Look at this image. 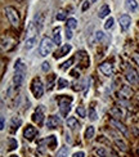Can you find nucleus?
<instances>
[{
	"label": "nucleus",
	"mask_w": 139,
	"mask_h": 157,
	"mask_svg": "<svg viewBox=\"0 0 139 157\" xmlns=\"http://www.w3.org/2000/svg\"><path fill=\"white\" fill-rule=\"evenodd\" d=\"M53 46H54V41H52L49 37H44L40 42L39 46V52H40L41 57H46L48 54H50L53 50Z\"/></svg>",
	"instance_id": "f257e3e1"
},
{
	"label": "nucleus",
	"mask_w": 139,
	"mask_h": 157,
	"mask_svg": "<svg viewBox=\"0 0 139 157\" xmlns=\"http://www.w3.org/2000/svg\"><path fill=\"white\" fill-rule=\"evenodd\" d=\"M71 102H72V98L71 97H62L59 98V111L60 115L63 117H66L71 111Z\"/></svg>",
	"instance_id": "f03ea898"
},
{
	"label": "nucleus",
	"mask_w": 139,
	"mask_h": 157,
	"mask_svg": "<svg viewBox=\"0 0 139 157\" xmlns=\"http://www.w3.org/2000/svg\"><path fill=\"white\" fill-rule=\"evenodd\" d=\"M4 12L6 14V17H8V21L10 23L13 24V26H18L19 24V16H18V12H17L14 8H12V6H6V8L4 9Z\"/></svg>",
	"instance_id": "7ed1b4c3"
},
{
	"label": "nucleus",
	"mask_w": 139,
	"mask_h": 157,
	"mask_svg": "<svg viewBox=\"0 0 139 157\" xmlns=\"http://www.w3.org/2000/svg\"><path fill=\"white\" fill-rule=\"evenodd\" d=\"M31 90H32L35 98L39 99V98L42 97V94H44V86H42L40 78H37V77L34 78L32 84H31Z\"/></svg>",
	"instance_id": "20e7f679"
},
{
	"label": "nucleus",
	"mask_w": 139,
	"mask_h": 157,
	"mask_svg": "<svg viewBox=\"0 0 139 157\" xmlns=\"http://www.w3.org/2000/svg\"><path fill=\"white\" fill-rule=\"evenodd\" d=\"M126 78L130 84H137L139 81V75L133 67H127L126 70Z\"/></svg>",
	"instance_id": "39448f33"
},
{
	"label": "nucleus",
	"mask_w": 139,
	"mask_h": 157,
	"mask_svg": "<svg viewBox=\"0 0 139 157\" xmlns=\"http://www.w3.org/2000/svg\"><path fill=\"white\" fill-rule=\"evenodd\" d=\"M22 125V119L18 116H13L12 120H10V127H9V131L12 134H14L17 130L19 129V126Z\"/></svg>",
	"instance_id": "423d86ee"
},
{
	"label": "nucleus",
	"mask_w": 139,
	"mask_h": 157,
	"mask_svg": "<svg viewBox=\"0 0 139 157\" xmlns=\"http://www.w3.org/2000/svg\"><path fill=\"white\" fill-rule=\"evenodd\" d=\"M23 81H24V72H23V71H16V73H14V76H13L14 86L19 88L21 85L23 84Z\"/></svg>",
	"instance_id": "0eeeda50"
},
{
	"label": "nucleus",
	"mask_w": 139,
	"mask_h": 157,
	"mask_svg": "<svg viewBox=\"0 0 139 157\" xmlns=\"http://www.w3.org/2000/svg\"><path fill=\"white\" fill-rule=\"evenodd\" d=\"M32 121L36 122L37 125H41L42 121H44V113H42V107H39L36 108V111L34 112L32 115Z\"/></svg>",
	"instance_id": "6e6552de"
},
{
	"label": "nucleus",
	"mask_w": 139,
	"mask_h": 157,
	"mask_svg": "<svg viewBox=\"0 0 139 157\" xmlns=\"http://www.w3.org/2000/svg\"><path fill=\"white\" fill-rule=\"evenodd\" d=\"M36 134H37V130H36V127L32 126V125H27V127L23 131V137L26 139H28V140H31Z\"/></svg>",
	"instance_id": "1a4fd4ad"
},
{
	"label": "nucleus",
	"mask_w": 139,
	"mask_h": 157,
	"mask_svg": "<svg viewBox=\"0 0 139 157\" xmlns=\"http://www.w3.org/2000/svg\"><path fill=\"white\" fill-rule=\"evenodd\" d=\"M99 71L103 73V75H106V76H111V75L113 73V68H112V65L109 62H104V63H102L101 66H99Z\"/></svg>",
	"instance_id": "9d476101"
},
{
	"label": "nucleus",
	"mask_w": 139,
	"mask_h": 157,
	"mask_svg": "<svg viewBox=\"0 0 139 157\" xmlns=\"http://www.w3.org/2000/svg\"><path fill=\"white\" fill-rule=\"evenodd\" d=\"M60 124V119L58 116H50L46 121V127H49V129H55L57 126Z\"/></svg>",
	"instance_id": "9b49d317"
},
{
	"label": "nucleus",
	"mask_w": 139,
	"mask_h": 157,
	"mask_svg": "<svg viewBox=\"0 0 139 157\" xmlns=\"http://www.w3.org/2000/svg\"><path fill=\"white\" fill-rule=\"evenodd\" d=\"M71 48H72V46H71L70 44H66V45H63L62 48L59 49V50H57V52H55V54H54V58H55V59H58V58H62V57H65L66 54H68V52L71 50Z\"/></svg>",
	"instance_id": "f8f14e48"
},
{
	"label": "nucleus",
	"mask_w": 139,
	"mask_h": 157,
	"mask_svg": "<svg viewBox=\"0 0 139 157\" xmlns=\"http://www.w3.org/2000/svg\"><path fill=\"white\" fill-rule=\"evenodd\" d=\"M119 21H120V26L122 27V30H127L131 24V18H130V16H127V14H122Z\"/></svg>",
	"instance_id": "ddd939ff"
},
{
	"label": "nucleus",
	"mask_w": 139,
	"mask_h": 157,
	"mask_svg": "<svg viewBox=\"0 0 139 157\" xmlns=\"http://www.w3.org/2000/svg\"><path fill=\"white\" fill-rule=\"evenodd\" d=\"M138 1L137 0H125V8L127 12L133 13V12H137L138 10Z\"/></svg>",
	"instance_id": "4468645a"
},
{
	"label": "nucleus",
	"mask_w": 139,
	"mask_h": 157,
	"mask_svg": "<svg viewBox=\"0 0 139 157\" xmlns=\"http://www.w3.org/2000/svg\"><path fill=\"white\" fill-rule=\"evenodd\" d=\"M45 143H46V145H48L50 149H55L57 144H58V140H57L55 135H49V137L45 139Z\"/></svg>",
	"instance_id": "2eb2a0df"
},
{
	"label": "nucleus",
	"mask_w": 139,
	"mask_h": 157,
	"mask_svg": "<svg viewBox=\"0 0 139 157\" xmlns=\"http://www.w3.org/2000/svg\"><path fill=\"white\" fill-rule=\"evenodd\" d=\"M109 122H111V125H113V126H116L117 129H119L124 135H127V129H126V126H124V124H121L120 121H117L115 119H111V121H109Z\"/></svg>",
	"instance_id": "dca6fc26"
},
{
	"label": "nucleus",
	"mask_w": 139,
	"mask_h": 157,
	"mask_svg": "<svg viewBox=\"0 0 139 157\" xmlns=\"http://www.w3.org/2000/svg\"><path fill=\"white\" fill-rule=\"evenodd\" d=\"M53 36H54V44H57V45H60L62 44V36H60V28L59 27H57V28H54V31H53Z\"/></svg>",
	"instance_id": "f3484780"
},
{
	"label": "nucleus",
	"mask_w": 139,
	"mask_h": 157,
	"mask_svg": "<svg viewBox=\"0 0 139 157\" xmlns=\"http://www.w3.org/2000/svg\"><path fill=\"white\" fill-rule=\"evenodd\" d=\"M109 13H111L109 6L108 5H103L102 8L99 9V12H98V17H99V18H104V17H107Z\"/></svg>",
	"instance_id": "a211bd4d"
},
{
	"label": "nucleus",
	"mask_w": 139,
	"mask_h": 157,
	"mask_svg": "<svg viewBox=\"0 0 139 157\" xmlns=\"http://www.w3.org/2000/svg\"><path fill=\"white\" fill-rule=\"evenodd\" d=\"M35 44H36V37H27L26 42H24V49L30 50L35 46Z\"/></svg>",
	"instance_id": "6ab92c4d"
},
{
	"label": "nucleus",
	"mask_w": 139,
	"mask_h": 157,
	"mask_svg": "<svg viewBox=\"0 0 139 157\" xmlns=\"http://www.w3.org/2000/svg\"><path fill=\"white\" fill-rule=\"evenodd\" d=\"M67 126L73 130V129H76L77 126H80V125H79V122H77V120L75 119V117H70V119L67 120Z\"/></svg>",
	"instance_id": "aec40b11"
},
{
	"label": "nucleus",
	"mask_w": 139,
	"mask_h": 157,
	"mask_svg": "<svg viewBox=\"0 0 139 157\" xmlns=\"http://www.w3.org/2000/svg\"><path fill=\"white\" fill-rule=\"evenodd\" d=\"M14 71H23V72H26V66H24L22 59H18L16 62V65H14Z\"/></svg>",
	"instance_id": "412c9836"
},
{
	"label": "nucleus",
	"mask_w": 139,
	"mask_h": 157,
	"mask_svg": "<svg viewBox=\"0 0 139 157\" xmlns=\"http://www.w3.org/2000/svg\"><path fill=\"white\" fill-rule=\"evenodd\" d=\"M17 147H18V142L14 138H9L8 139V151H14Z\"/></svg>",
	"instance_id": "4be33fe9"
},
{
	"label": "nucleus",
	"mask_w": 139,
	"mask_h": 157,
	"mask_svg": "<svg viewBox=\"0 0 139 157\" xmlns=\"http://www.w3.org/2000/svg\"><path fill=\"white\" fill-rule=\"evenodd\" d=\"M55 157H68V147H62L55 155Z\"/></svg>",
	"instance_id": "5701e85b"
},
{
	"label": "nucleus",
	"mask_w": 139,
	"mask_h": 157,
	"mask_svg": "<svg viewBox=\"0 0 139 157\" xmlns=\"http://www.w3.org/2000/svg\"><path fill=\"white\" fill-rule=\"evenodd\" d=\"M94 127L93 126H89L86 130H85V138L86 139H91L93 137H94Z\"/></svg>",
	"instance_id": "b1692460"
},
{
	"label": "nucleus",
	"mask_w": 139,
	"mask_h": 157,
	"mask_svg": "<svg viewBox=\"0 0 139 157\" xmlns=\"http://www.w3.org/2000/svg\"><path fill=\"white\" fill-rule=\"evenodd\" d=\"M67 85H68V81L67 80H65V78H58V83H57V88L59 89H65Z\"/></svg>",
	"instance_id": "393cba45"
},
{
	"label": "nucleus",
	"mask_w": 139,
	"mask_h": 157,
	"mask_svg": "<svg viewBox=\"0 0 139 157\" xmlns=\"http://www.w3.org/2000/svg\"><path fill=\"white\" fill-rule=\"evenodd\" d=\"M77 27V21L75 18H70L67 21V28H70V30H73V28Z\"/></svg>",
	"instance_id": "a878e982"
},
{
	"label": "nucleus",
	"mask_w": 139,
	"mask_h": 157,
	"mask_svg": "<svg viewBox=\"0 0 139 157\" xmlns=\"http://www.w3.org/2000/svg\"><path fill=\"white\" fill-rule=\"evenodd\" d=\"M76 113L79 115L80 117H86V112H85V108L83 106H79L76 108Z\"/></svg>",
	"instance_id": "bb28decb"
},
{
	"label": "nucleus",
	"mask_w": 139,
	"mask_h": 157,
	"mask_svg": "<svg viewBox=\"0 0 139 157\" xmlns=\"http://www.w3.org/2000/svg\"><path fill=\"white\" fill-rule=\"evenodd\" d=\"M113 22H115V19H113L112 17H109V18L106 21V23H104V28H106V30H109V28H112Z\"/></svg>",
	"instance_id": "cd10ccee"
},
{
	"label": "nucleus",
	"mask_w": 139,
	"mask_h": 157,
	"mask_svg": "<svg viewBox=\"0 0 139 157\" xmlns=\"http://www.w3.org/2000/svg\"><path fill=\"white\" fill-rule=\"evenodd\" d=\"M89 119H90L91 121H95V120L98 119L97 112H95V109H94V108H90V109H89Z\"/></svg>",
	"instance_id": "c85d7f7f"
},
{
	"label": "nucleus",
	"mask_w": 139,
	"mask_h": 157,
	"mask_svg": "<svg viewBox=\"0 0 139 157\" xmlns=\"http://www.w3.org/2000/svg\"><path fill=\"white\" fill-rule=\"evenodd\" d=\"M95 153L99 156V157H107V152H106V149L104 148H102V147H99L95 149Z\"/></svg>",
	"instance_id": "c756f323"
},
{
	"label": "nucleus",
	"mask_w": 139,
	"mask_h": 157,
	"mask_svg": "<svg viewBox=\"0 0 139 157\" xmlns=\"http://www.w3.org/2000/svg\"><path fill=\"white\" fill-rule=\"evenodd\" d=\"M73 60H75V58H70L67 62H65V63H63V66H62V70H67L68 67H71V66H72V63H73Z\"/></svg>",
	"instance_id": "7c9ffc66"
},
{
	"label": "nucleus",
	"mask_w": 139,
	"mask_h": 157,
	"mask_svg": "<svg viewBox=\"0 0 139 157\" xmlns=\"http://www.w3.org/2000/svg\"><path fill=\"white\" fill-rule=\"evenodd\" d=\"M57 21H65L66 19V13L63 12V10H60V12H58L57 13Z\"/></svg>",
	"instance_id": "2f4dec72"
},
{
	"label": "nucleus",
	"mask_w": 139,
	"mask_h": 157,
	"mask_svg": "<svg viewBox=\"0 0 139 157\" xmlns=\"http://www.w3.org/2000/svg\"><path fill=\"white\" fill-rule=\"evenodd\" d=\"M115 143L119 145V148H121L122 151H126V144L124 143L122 140H119V139H115Z\"/></svg>",
	"instance_id": "473e14b6"
},
{
	"label": "nucleus",
	"mask_w": 139,
	"mask_h": 157,
	"mask_svg": "<svg viewBox=\"0 0 139 157\" xmlns=\"http://www.w3.org/2000/svg\"><path fill=\"white\" fill-rule=\"evenodd\" d=\"M111 115L115 116V117H121V115H122V113H121V111H120L119 108H112L111 109Z\"/></svg>",
	"instance_id": "72a5a7b5"
},
{
	"label": "nucleus",
	"mask_w": 139,
	"mask_h": 157,
	"mask_svg": "<svg viewBox=\"0 0 139 157\" xmlns=\"http://www.w3.org/2000/svg\"><path fill=\"white\" fill-rule=\"evenodd\" d=\"M54 80H55V76H54V75H50V76H49V78H48V84H49L48 89H49V90L53 88V81H54Z\"/></svg>",
	"instance_id": "f704fd0d"
},
{
	"label": "nucleus",
	"mask_w": 139,
	"mask_h": 157,
	"mask_svg": "<svg viewBox=\"0 0 139 157\" xmlns=\"http://www.w3.org/2000/svg\"><path fill=\"white\" fill-rule=\"evenodd\" d=\"M66 37H67V40L72 39V30H70V28H67V27H66Z\"/></svg>",
	"instance_id": "c9c22d12"
},
{
	"label": "nucleus",
	"mask_w": 139,
	"mask_h": 157,
	"mask_svg": "<svg viewBox=\"0 0 139 157\" xmlns=\"http://www.w3.org/2000/svg\"><path fill=\"white\" fill-rule=\"evenodd\" d=\"M95 37H97V40H98V41H101V40H103L104 35H103L102 31H97V35H95Z\"/></svg>",
	"instance_id": "e433bc0d"
},
{
	"label": "nucleus",
	"mask_w": 139,
	"mask_h": 157,
	"mask_svg": "<svg viewBox=\"0 0 139 157\" xmlns=\"http://www.w3.org/2000/svg\"><path fill=\"white\" fill-rule=\"evenodd\" d=\"M41 68H42V71H48L49 68H50V66H49L48 62H44V63H42V66H41Z\"/></svg>",
	"instance_id": "4c0bfd02"
},
{
	"label": "nucleus",
	"mask_w": 139,
	"mask_h": 157,
	"mask_svg": "<svg viewBox=\"0 0 139 157\" xmlns=\"http://www.w3.org/2000/svg\"><path fill=\"white\" fill-rule=\"evenodd\" d=\"M72 157H85V153L84 152H76V153H73V156Z\"/></svg>",
	"instance_id": "58836bf2"
},
{
	"label": "nucleus",
	"mask_w": 139,
	"mask_h": 157,
	"mask_svg": "<svg viewBox=\"0 0 139 157\" xmlns=\"http://www.w3.org/2000/svg\"><path fill=\"white\" fill-rule=\"evenodd\" d=\"M4 127H5V120H4V116H1V126H0V129L4 130Z\"/></svg>",
	"instance_id": "ea45409f"
},
{
	"label": "nucleus",
	"mask_w": 139,
	"mask_h": 157,
	"mask_svg": "<svg viewBox=\"0 0 139 157\" xmlns=\"http://www.w3.org/2000/svg\"><path fill=\"white\" fill-rule=\"evenodd\" d=\"M134 59H135V62L139 65V53H135L134 54Z\"/></svg>",
	"instance_id": "a19ab883"
},
{
	"label": "nucleus",
	"mask_w": 139,
	"mask_h": 157,
	"mask_svg": "<svg viewBox=\"0 0 139 157\" xmlns=\"http://www.w3.org/2000/svg\"><path fill=\"white\" fill-rule=\"evenodd\" d=\"M89 6V1H84V5H83V10H86Z\"/></svg>",
	"instance_id": "79ce46f5"
},
{
	"label": "nucleus",
	"mask_w": 139,
	"mask_h": 157,
	"mask_svg": "<svg viewBox=\"0 0 139 157\" xmlns=\"http://www.w3.org/2000/svg\"><path fill=\"white\" fill-rule=\"evenodd\" d=\"M9 157H18V156H16V155H12V156H9Z\"/></svg>",
	"instance_id": "37998d69"
},
{
	"label": "nucleus",
	"mask_w": 139,
	"mask_h": 157,
	"mask_svg": "<svg viewBox=\"0 0 139 157\" xmlns=\"http://www.w3.org/2000/svg\"><path fill=\"white\" fill-rule=\"evenodd\" d=\"M90 1H93V3H94V1H97V0H90Z\"/></svg>",
	"instance_id": "c03bdc74"
}]
</instances>
